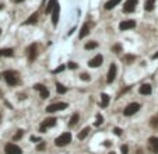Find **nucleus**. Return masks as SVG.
<instances>
[{
	"mask_svg": "<svg viewBox=\"0 0 158 154\" xmlns=\"http://www.w3.org/2000/svg\"><path fill=\"white\" fill-rule=\"evenodd\" d=\"M67 108V104L66 102H55V104H51V105L46 106V111L49 114L52 112H56V111H63Z\"/></svg>",
	"mask_w": 158,
	"mask_h": 154,
	"instance_id": "39448f33",
	"label": "nucleus"
},
{
	"mask_svg": "<svg viewBox=\"0 0 158 154\" xmlns=\"http://www.w3.org/2000/svg\"><path fill=\"white\" fill-rule=\"evenodd\" d=\"M4 153L6 154H21L22 150L20 149L17 144L14 143H7L6 146H4Z\"/></svg>",
	"mask_w": 158,
	"mask_h": 154,
	"instance_id": "423d86ee",
	"label": "nucleus"
},
{
	"mask_svg": "<svg viewBox=\"0 0 158 154\" xmlns=\"http://www.w3.org/2000/svg\"><path fill=\"white\" fill-rule=\"evenodd\" d=\"M120 151H122V154H127V151H129V147L126 146V144H123V146L120 147Z\"/></svg>",
	"mask_w": 158,
	"mask_h": 154,
	"instance_id": "473e14b6",
	"label": "nucleus"
},
{
	"mask_svg": "<svg viewBox=\"0 0 158 154\" xmlns=\"http://www.w3.org/2000/svg\"><path fill=\"white\" fill-rule=\"evenodd\" d=\"M31 142H34V143H37V142H42V140H41L39 137H37V136H31Z\"/></svg>",
	"mask_w": 158,
	"mask_h": 154,
	"instance_id": "e433bc0d",
	"label": "nucleus"
},
{
	"mask_svg": "<svg viewBox=\"0 0 158 154\" xmlns=\"http://www.w3.org/2000/svg\"><path fill=\"white\" fill-rule=\"evenodd\" d=\"M22 135H24V130H22V129H20L18 132L15 133L14 135V137H13V140H14V142H17V140H20L22 137Z\"/></svg>",
	"mask_w": 158,
	"mask_h": 154,
	"instance_id": "bb28decb",
	"label": "nucleus"
},
{
	"mask_svg": "<svg viewBox=\"0 0 158 154\" xmlns=\"http://www.w3.org/2000/svg\"><path fill=\"white\" fill-rule=\"evenodd\" d=\"M154 3H155V0H147L146 4H144L146 11H153V10H154Z\"/></svg>",
	"mask_w": 158,
	"mask_h": 154,
	"instance_id": "4be33fe9",
	"label": "nucleus"
},
{
	"mask_svg": "<svg viewBox=\"0 0 158 154\" xmlns=\"http://www.w3.org/2000/svg\"><path fill=\"white\" fill-rule=\"evenodd\" d=\"M114 130H115V135H118V136H120V135H122V130H120L119 128H115Z\"/></svg>",
	"mask_w": 158,
	"mask_h": 154,
	"instance_id": "4c0bfd02",
	"label": "nucleus"
},
{
	"mask_svg": "<svg viewBox=\"0 0 158 154\" xmlns=\"http://www.w3.org/2000/svg\"><path fill=\"white\" fill-rule=\"evenodd\" d=\"M35 58H37V45L32 44L30 48H28V60L32 62Z\"/></svg>",
	"mask_w": 158,
	"mask_h": 154,
	"instance_id": "f8f14e48",
	"label": "nucleus"
},
{
	"mask_svg": "<svg viewBox=\"0 0 158 154\" xmlns=\"http://www.w3.org/2000/svg\"><path fill=\"white\" fill-rule=\"evenodd\" d=\"M2 8H3V4H0V10H2Z\"/></svg>",
	"mask_w": 158,
	"mask_h": 154,
	"instance_id": "a19ab883",
	"label": "nucleus"
},
{
	"mask_svg": "<svg viewBox=\"0 0 158 154\" xmlns=\"http://www.w3.org/2000/svg\"><path fill=\"white\" fill-rule=\"evenodd\" d=\"M120 51H122V46L119 44H116V45H114V46H112V52H115V53H119Z\"/></svg>",
	"mask_w": 158,
	"mask_h": 154,
	"instance_id": "c85d7f7f",
	"label": "nucleus"
},
{
	"mask_svg": "<svg viewBox=\"0 0 158 154\" xmlns=\"http://www.w3.org/2000/svg\"><path fill=\"white\" fill-rule=\"evenodd\" d=\"M125 60H126V62H127V63H130V62H133V60H134V56L127 55V56H126V58H125Z\"/></svg>",
	"mask_w": 158,
	"mask_h": 154,
	"instance_id": "c9c22d12",
	"label": "nucleus"
},
{
	"mask_svg": "<svg viewBox=\"0 0 158 154\" xmlns=\"http://www.w3.org/2000/svg\"><path fill=\"white\" fill-rule=\"evenodd\" d=\"M153 59H158V52H157V53H155L154 56H153Z\"/></svg>",
	"mask_w": 158,
	"mask_h": 154,
	"instance_id": "58836bf2",
	"label": "nucleus"
},
{
	"mask_svg": "<svg viewBox=\"0 0 158 154\" xmlns=\"http://www.w3.org/2000/svg\"><path fill=\"white\" fill-rule=\"evenodd\" d=\"M151 126H153V128H158V114L155 115V116H153L151 118Z\"/></svg>",
	"mask_w": 158,
	"mask_h": 154,
	"instance_id": "cd10ccee",
	"label": "nucleus"
},
{
	"mask_svg": "<svg viewBox=\"0 0 158 154\" xmlns=\"http://www.w3.org/2000/svg\"><path fill=\"white\" fill-rule=\"evenodd\" d=\"M67 66H69V69H71V70H74V69H77V65L74 62H70V63H67Z\"/></svg>",
	"mask_w": 158,
	"mask_h": 154,
	"instance_id": "72a5a7b5",
	"label": "nucleus"
},
{
	"mask_svg": "<svg viewBox=\"0 0 158 154\" xmlns=\"http://www.w3.org/2000/svg\"><path fill=\"white\" fill-rule=\"evenodd\" d=\"M0 119H2V116H0Z\"/></svg>",
	"mask_w": 158,
	"mask_h": 154,
	"instance_id": "37998d69",
	"label": "nucleus"
},
{
	"mask_svg": "<svg viewBox=\"0 0 158 154\" xmlns=\"http://www.w3.org/2000/svg\"><path fill=\"white\" fill-rule=\"evenodd\" d=\"M45 149H46V144H45V142H41V143L37 146V150L38 151H42V150H45Z\"/></svg>",
	"mask_w": 158,
	"mask_h": 154,
	"instance_id": "c756f323",
	"label": "nucleus"
},
{
	"mask_svg": "<svg viewBox=\"0 0 158 154\" xmlns=\"http://www.w3.org/2000/svg\"><path fill=\"white\" fill-rule=\"evenodd\" d=\"M58 6V0H49L48 6H46V13H52V11L55 10V7Z\"/></svg>",
	"mask_w": 158,
	"mask_h": 154,
	"instance_id": "f3484780",
	"label": "nucleus"
},
{
	"mask_svg": "<svg viewBox=\"0 0 158 154\" xmlns=\"http://www.w3.org/2000/svg\"><path fill=\"white\" fill-rule=\"evenodd\" d=\"M116 79V65L112 63L109 66V72H108V77H107V81L108 83H114V80Z\"/></svg>",
	"mask_w": 158,
	"mask_h": 154,
	"instance_id": "1a4fd4ad",
	"label": "nucleus"
},
{
	"mask_svg": "<svg viewBox=\"0 0 158 154\" xmlns=\"http://www.w3.org/2000/svg\"><path fill=\"white\" fill-rule=\"evenodd\" d=\"M109 154H115V153H114V151H110V153H109Z\"/></svg>",
	"mask_w": 158,
	"mask_h": 154,
	"instance_id": "79ce46f5",
	"label": "nucleus"
},
{
	"mask_svg": "<svg viewBox=\"0 0 158 154\" xmlns=\"http://www.w3.org/2000/svg\"><path fill=\"white\" fill-rule=\"evenodd\" d=\"M88 32H90V25L85 22L84 25L81 27V31H80V34H78V37H80V38H85L87 35H88Z\"/></svg>",
	"mask_w": 158,
	"mask_h": 154,
	"instance_id": "2eb2a0df",
	"label": "nucleus"
},
{
	"mask_svg": "<svg viewBox=\"0 0 158 154\" xmlns=\"http://www.w3.org/2000/svg\"><path fill=\"white\" fill-rule=\"evenodd\" d=\"M59 21V6H56L55 10H53V17H52V22H53V25H56Z\"/></svg>",
	"mask_w": 158,
	"mask_h": 154,
	"instance_id": "6ab92c4d",
	"label": "nucleus"
},
{
	"mask_svg": "<svg viewBox=\"0 0 158 154\" xmlns=\"http://www.w3.org/2000/svg\"><path fill=\"white\" fill-rule=\"evenodd\" d=\"M14 55V51L13 49H0V58L2 56H7V58H10V56Z\"/></svg>",
	"mask_w": 158,
	"mask_h": 154,
	"instance_id": "412c9836",
	"label": "nucleus"
},
{
	"mask_svg": "<svg viewBox=\"0 0 158 154\" xmlns=\"http://www.w3.org/2000/svg\"><path fill=\"white\" fill-rule=\"evenodd\" d=\"M122 0H109L107 4H105V10H112L114 7H116Z\"/></svg>",
	"mask_w": 158,
	"mask_h": 154,
	"instance_id": "dca6fc26",
	"label": "nucleus"
},
{
	"mask_svg": "<svg viewBox=\"0 0 158 154\" xmlns=\"http://www.w3.org/2000/svg\"><path fill=\"white\" fill-rule=\"evenodd\" d=\"M80 77H81V80H84V81H88L90 80V76L87 73H83Z\"/></svg>",
	"mask_w": 158,
	"mask_h": 154,
	"instance_id": "f704fd0d",
	"label": "nucleus"
},
{
	"mask_svg": "<svg viewBox=\"0 0 158 154\" xmlns=\"http://www.w3.org/2000/svg\"><path fill=\"white\" fill-rule=\"evenodd\" d=\"M37 21H38V13H34L32 15H30V18L27 20L24 24H25V25H30V24H35Z\"/></svg>",
	"mask_w": 158,
	"mask_h": 154,
	"instance_id": "aec40b11",
	"label": "nucleus"
},
{
	"mask_svg": "<svg viewBox=\"0 0 158 154\" xmlns=\"http://www.w3.org/2000/svg\"><path fill=\"white\" fill-rule=\"evenodd\" d=\"M64 69H66V66H64V65H62V66H59V67H58V69H55V70H53V73H55V74H58V73H60V72H63V70H64Z\"/></svg>",
	"mask_w": 158,
	"mask_h": 154,
	"instance_id": "2f4dec72",
	"label": "nucleus"
},
{
	"mask_svg": "<svg viewBox=\"0 0 158 154\" xmlns=\"http://www.w3.org/2000/svg\"><path fill=\"white\" fill-rule=\"evenodd\" d=\"M3 77L8 85H15L18 83V73L14 72V70H7V72H4Z\"/></svg>",
	"mask_w": 158,
	"mask_h": 154,
	"instance_id": "f257e3e1",
	"label": "nucleus"
},
{
	"mask_svg": "<svg viewBox=\"0 0 158 154\" xmlns=\"http://www.w3.org/2000/svg\"><path fill=\"white\" fill-rule=\"evenodd\" d=\"M109 104V95L108 94H101V108H107Z\"/></svg>",
	"mask_w": 158,
	"mask_h": 154,
	"instance_id": "a211bd4d",
	"label": "nucleus"
},
{
	"mask_svg": "<svg viewBox=\"0 0 158 154\" xmlns=\"http://www.w3.org/2000/svg\"><path fill=\"white\" fill-rule=\"evenodd\" d=\"M78 119H80L78 114H73V116H71V119H70V122H69V126H74L78 122Z\"/></svg>",
	"mask_w": 158,
	"mask_h": 154,
	"instance_id": "b1692460",
	"label": "nucleus"
},
{
	"mask_svg": "<svg viewBox=\"0 0 158 154\" xmlns=\"http://www.w3.org/2000/svg\"><path fill=\"white\" fill-rule=\"evenodd\" d=\"M139 109H140V104L139 102H132L125 108L123 114H125V116H132V115H134Z\"/></svg>",
	"mask_w": 158,
	"mask_h": 154,
	"instance_id": "20e7f679",
	"label": "nucleus"
},
{
	"mask_svg": "<svg viewBox=\"0 0 158 154\" xmlns=\"http://www.w3.org/2000/svg\"><path fill=\"white\" fill-rule=\"evenodd\" d=\"M70 142H71V135H70L69 132H64V133H62L59 137L55 139V146L63 147V146H67Z\"/></svg>",
	"mask_w": 158,
	"mask_h": 154,
	"instance_id": "f03ea898",
	"label": "nucleus"
},
{
	"mask_svg": "<svg viewBox=\"0 0 158 154\" xmlns=\"http://www.w3.org/2000/svg\"><path fill=\"white\" fill-rule=\"evenodd\" d=\"M102 62H104V58L101 55H97V56H94V58L91 59L88 62V66L90 67H98V66H101L102 65Z\"/></svg>",
	"mask_w": 158,
	"mask_h": 154,
	"instance_id": "9d476101",
	"label": "nucleus"
},
{
	"mask_svg": "<svg viewBox=\"0 0 158 154\" xmlns=\"http://www.w3.org/2000/svg\"><path fill=\"white\" fill-rule=\"evenodd\" d=\"M104 122V118L101 115H97V121H95V126H99Z\"/></svg>",
	"mask_w": 158,
	"mask_h": 154,
	"instance_id": "7c9ffc66",
	"label": "nucleus"
},
{
	"mask_svg": "<svg viewBox=\"0 0 158 154\" xmlns=\"http://www.w3.org/2000/svg\"><path fill=\"white\" fill-rule=\"evenodd\" d=\"M97 46H98V44H97V42H94V41H91V42H87V44L84 45V48L87 49V51H90V49H95Z\"/></svg>",
	"mask_w": 158,
	"mask_h": 154,
	"instance_id": "393cba45",
	"label": "nucleus"
},
{
	"mask_svg": "<svg viewBox=\"0 0 158 154\" xmlns=\"http://www.w3.org/2000/svg\"><path fill=\"white\" fill-rule=\"evenodd\" d=\"M56 125V118H46L42 123H41L39 126V132H46L49 128H52V126H55Z\"/></svg>",
	"mask_w": 158,
	"mask_h": 154,
	"instance_id": "7ed1b4c3",
	"label": "nucleus"
},
{
	"mask_svg": "<svg viewBox=\"0 0 158 154\" xmlns=\"http://www.w3.org/2000/svg\"><path fill=\"white\" fill-rule=\"evenodd\" d=\"M136 27V21L134 20H126V21H122L120 24H119V28L122 29V31H127V29H132Z\"/></svg>",
	"mask_w": 158,
	"mask_h": 154,
	"instance_id": "6e6552de",
	"label": "nucleus"
},
{
	"mask_svg": "<svg viewBox=\"0 0 158 154\" xmlns=\"http://www.w3.org/2000/svg\"><path fill=\"white\" fill-rule=\"evenodd\" d=\"M139 91H140L141 95H150L151 91H153V88H151L150 84H143V85H140Z\"/></svg>",
	"mask_w": 158,
	"mask_h": 154,
	"instance_id": "ddd939ff",
	"label": "nucleus"
},
{
	"mask_svg": "<svg viewBox=\"0 0 158 154\" xmlns=\"http://www.w3.org/2000/svg\"><path fill=\"white\" fill-rule=\"evenodd\" d=\"M148 143H150V147H151V150H153V153L158 154V137H150Z\"/></svg>",
	"mask_w": 158,
	"mask_h": 154,
	"instance_id": "4468645a",
	"label": "nucleus"
},
{
	"mask_svg": "<svg viewBox=\"0 0 158 154\" xmlns=\"http://www.w3.org/2000/svg\"><path fill=\"white\" fill-rule=\"evenodd\" d=\"M15 3H21V2H24V0H14Z\"/></svg>",
	"mask_w": 158,
	"mask_h": 154,
	"instance_id": "ea45409f",
	"label": "nucleus"
},
{
	"mask_svg": "<svg viewBox=\"0 0 158 154\" xmlns=\"http://www.w3.org/2000/svg\"><path fill=\"white\" fill-rule=\"evenodd\" d=\"M56 88H58V92H59V94H64V92L67 91V88L64 87L63 84H60V83H58V84H56Z\"/></svg>",
	"mask_w": 158,
	"mask_h": 154,
	"instance_id": "a878e982",
	"label": "nucleus"
},
{
	"mask_svg": "<svg viewBox=\"0 0 158 154\" xmlns=\"http://www.w3.org/2000/svg\"><path fill=\"white\" fill-rule=\"evenodd\" d=\"M34 88L39 91L41 98L45 99V98H48V97H49V90H48V88H45V85H42V84H35V85H34Z\"/></svg>",
	"mask_w": 158,
	"mask_h": 154,
	"instance_id": "9b49d317",
	"label": "nucleus"
},
{
	"mask_svg": "<svg viewBox=\"0 0 158 154\" xmlns=\"http://www.w3.org/2000/svg\"><path fill=\"white\" fill-rule=\"evenodd\" d=\"M88 133H90V128H84V129H83V130H81L80 133H78V139H80V140L85 139Z\"/></svg>",
	"mask_w": 158,
	"mask_h": 154,
	"instance_id": "5701e85b",
	"label": "nucleus"
},
{
	"mask_svg": "<svg viewBox=\"0 0 158 154\" xmlns=\"http://www.w3.org/2000/svg\"><path fill=\"white\" fill-rule=\"evenodd\" d=\"M137 2L139 0H126L125 4H123V11L125 13H133L137 6Z\"/></svg>",
	"mask_w": 158,
	"mask_h": 154,
	"instance_id": "0eeeda50",
	"label": "nucleus"
}]
</instances>
